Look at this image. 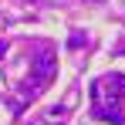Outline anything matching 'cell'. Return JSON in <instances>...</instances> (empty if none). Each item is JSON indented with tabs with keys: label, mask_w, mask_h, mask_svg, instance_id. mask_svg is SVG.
Wrapping results in <instances>:
<instances>
[{
	"label": "cell",
	"mask_w": 125,
	"mask_h": 125,
	"mask_svg": "<svg viewBox=\"0 0 125 125\" xmlns=\"http://www.w3.org/2000/svg\"><path fill=\"white\" fill-rule=\"evenodd\" d=\"M51 78H54V58H51V51H41V54L34 58V81H31V91L44 88Z\"/></svg>",
	"instance_id": "6da1fadb"
}]
</instances>
